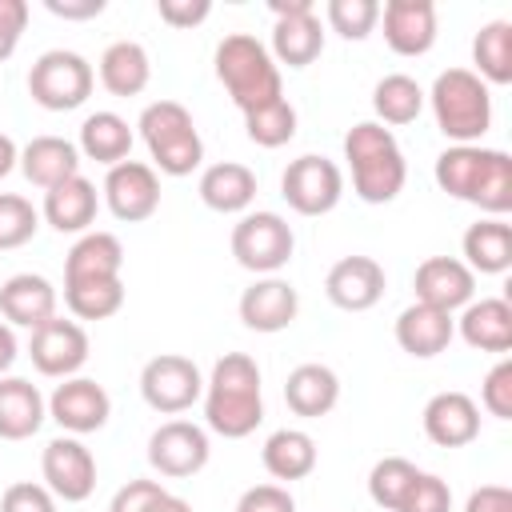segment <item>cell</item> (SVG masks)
Masks as SVG:
<instances>
[{"label": "cell", "mask_w": 512, "mask_h": 512, "mask_svg": "<svg viewBox=\"0 0 512 512\" xmlns=\"http://www.w3.org/2000/svg\"><path fill=\"white\" fill-rule=\"evenodd\" d=\"M440 192L452 200L476 204L488 216L512 212V156L504 148H484V144H448L436 156L432 168Z\"/></svg>", "instance_id": "obj_1"}, {"label": "cell", "mask_w": 512, "mask_h": 512, "mask_svg": "<svg viewBox=\"0 0 512 512\" xmlns=\"http://www.w3.org/2000/svg\"><path fill=\"white\" fill-rule=\"evenodd\" d=\"M204 424L224 440H244L264 420L260 364L248 352H224L204 380Z\"/></svg>", "instance_id": "obj_2"}, {"label": "cell", "mask_w": 512, "mask_h": 512, "mask_svg": "<svg viewBox=\"0 0 512 512\" xmlns=\"http://www.w3.org/2000/svg\"><path fill=\"white\" fill-rule=\"evenodd\" d=\"M344 160L352 168V192L364 204H388L404 192L408 164L392 136V128L376 120H360L344 136Z\"/></svg>", "instance_id": "obj_3"}, {"label": "cell", "mask_w": 512, "mask_h": 512, "mask_svg": "<svg viewBox=\"0 0 512 512\" xmlns=\"http://www.w3.org/2000/svg\"><path fill=\"white\" fill-rule=\"evenodd\" d=\"M216 80L224 84V92L232 96V104L240 112L264 108L284 96L280 68L272 60L268 44H260L252 32H228L216 44Z\"/></svg>", "instance_id": "obj_4"}, {"label": "cell", "mask_w": 512, "mask_h": 512, "mask_svg": "<svg viewBox=\"0 0 512 512\" xmlns=\"http://www.w3.org/2000/svg\"><path fill=\"white\" fill-rule=\"evenodd\" d=\"M436 128L452 144H476L492 128V92L472 68H444L424 92Z\"/></svg>", "instance_id": "obj_5"}, {"label": "cell", "mask_w": 512, "mask_h": 512, "mask_svg": "<svg viewBox=\"0 0 512 512\" xmlns=\"http://www.w3.org/2000/svg\"><path fill=\"white\" fill-rule=\"evenodd\" d=\"M144 144H148V156H152V168L164 172V176H188L200 168L204 160V140L196 132V120L192 112L180 104V100H152L140 120H136Z\"/></svg>", "instance_id": "obj_6"}, {"label": "cell", "mask_w": 512, "mask_h": 512, "mask_svg": "<svg viewBox=\"0 0 512 512\" xmlns=\"http://www.w3.org/2000/svg\"><path fill=\"white\" fill-rule=\"evenodd\" d=\"M96 72L72 48H48L28 68V96L48 112H72L92 96Z\"/></svg>", "instance_id": "obj_7"}, {"label": "cell", "mask_w": 512, "mask_h": 512, "mask_svg": "<svg viewBox=\"0 0 512 512\" xmlns=\"http://www.w3.org/2000/svg\"><path fill=\"white\" fill-rule=\"evenodd\" d=\"M296 252V232L280 212H244L232 224V256L256 276H276Z\"/></svg>", "instance_id": "obj_8"}, {"label": "cell", "mask_w": 512, "mask_h": 512, "mask_svg": "<svg viewBox=\"0 0 512 512\" xmlns=\"http://www.w3.org/2000/svg\"><path fill=\"white\" fill-rule=\"evenodd\" d=\"M140 396L160 416H180L204 396V376L196 360L180 352H160L140 368Z\"/></svg>", "instance_id": "obj_9"}, {"label": "cell", "mask_w": 512, "mask_h": 512, "mask_svg": "<svg viewBox=\"0 0 512 512\" xmlns=\"http://www.w3.org/2000/svg\"><path fill=\"white\" fill-rule=\"evenodd\" d=\"M280 196L288 200L292 212L300 216H324L340 204L344 196V172L336 160L328 156H316V152H304L296 156L284 176H280Z\"/></svg>", "instance_id": "obj_10"}, {"label": "cell", "mask_w": 512, "mask_h": 512, "mask_svg": "<svg viewBox=\"0 0 512 512\" xmlns=\"http://www.w3.org/2000/svg\"><path fill=\"white\" fill-rule=\"evenodd\" d=\"M40 472H44V488L64 504H80L96 492V456L80 436L64 432L48 440L40 456Z\"/></svg>", "instance_id": "obj_11"}, {"label": "cell", "mask_w": 512, "mask_h": 512, "mask_svg": "<svg viewBox=\"0 0 512 512\" xmlns=\"http://www.w3.org/2000/svg\"><path fill=\"white\" fill-rule=\"evenodd\" d=\"M28 356H32V364H36L40 376H52V380L80 376V368L88 364V332L76 320L52 316L40 328H32Z\"/></svg>", "instance_id": "obj_12"}, {"label": "cell", "mask_w": 512, "mask_h": 512, "mask_svg": "<svg viewBox=\"0 0 512 512\" xmlns=\"http://www.w3.org/2000/svg\"><path fill=\"white\" fill-rule=\"evenodd\" d=\"M212 456L208 432L192 420H164L152 436H148V464L168 476V480H184L196 476Z\"/></svg>", "instance_id": "obj_13"}, {"label": "cell", "mask_w": 512, "mask_h": 512, "mask_svg": "<svg viewBox=\"0 0 512 512\" xmlns=\"http://www.w3.org/2000/svg\"><path fill=\"white\" fill-rule=\"evenodd\" d=\"M104 204L116 220L124 224H140L160 208V176L152 164L144 160H120L108 168L104 176Z\"/></svg>", "instance_id": "obj_14"}, {"label": "cell", "mask_w": 512, "mask_h": 512, "mask_svg": "<svg viewBox=\"0 0 512 512\" xmlns=\"http://www.w3.org/2000/svg\"><path fill=\"white\" fill-rule=\"evenodd\" d=\"M48 416L68 432V436H88L100 432L112 416V396L104 392V384L88 380V376H68L52 388L48 396Z\"/></svg>", "instance_id": "obj_15"}, {"label": "cell", "mask_w": 512, "mask_h": 512, "mask_svg": "<svg viewBox=\"0 0 512 512\" xmlns=\"http://www.w3.org/2000/svg\"><path fill=\"white\" fill-rule=\"evenodd\" d=\"M388 288L384 264L372 256H340L328 276H324V296L340 308V312H368L380 304Z\"/></svg>", "instance_id": "obj_16"}, {"label": "cell", "mask_w": 512, "mask_h": 512, "mask_svg": "<svg viewBox=\"0 0 512 512\" xmlns=\"http://www.w3.org/2000/svg\"><path fill=\"white\" fill-rule=\"evenodd\" d=\"M412 288H416V304H428V308H440V312H456V308L472 304L476 276L456 256H428V260L416 264Z\"/></svg>", "instance_id": "obj_17"}, {"label": "cell", "mask_w": 512, "mask_h": 512, "mask_svg": "<svg viewBox=\"0 0 512 512\" xmlns=\"http://www.w3.org/2000/svg\"><path fill=\"white\" fill-rule=\"evenodd\" d=\"M236 308H240L244 328L272 336V332H284V328L296 320V312H300V292H296L284 276H256V280L240 292V304H236Z\"/></svg>", "instance_id": "obj_18"}, {"label": "cell", "mask_w": 512, "mask_h": 512, "mask_svg": "<svg viewBox=\"0 0 512 512\" xmlns=\"http://www.w3.org/2000/svg\"><path fill=\"white\" fill-rule=\"evenodd\" d=\"M384 44L396 56H424L436 44V4L432 0H388L380 8Z\"/></svg>", "instance_id": "obj_19"}, {"label": "cell", "mask_w": 512, "mask_h": 512, "mask_svg": "<svg viewBox=\"0 0 512 512\" xmlns=\"http://www.w3.org/2000/svg\"><path fill=\"white\" fill-rule=\"evenodd\" d=\"M424 436L440 448H464L480 436V404L468 392H436L424 404Z\"/></svg>", "instance_id": "obj_20"}, {"label": "cell", "mask_w": 512, "mask_h": 512, "mask_svg": "<svg viewBox=\"0 0 512 512\" xmlns=\"http://www.w3.org/2000/svg\"><path fill=\"white\" fill-rule=\"evenodd\" d=\"M0 316L16 328H40L56 316V288L40 272H16L0 284Z\"/></svg>", "instance_id": "obj_21"}, {"label": "cell", "mask_w": 512, "mask_h": 512, "mask_svg": "<svg viewBox=\"0 0 512 512\" xmlns=\"http://www.w3.org/2000/svg\"><path fill=\"white\" fill-rule=\"evenodd\" d=\"M456 336V320L452 312H440V308H428V304H408L400 316H396V344L416 356V360H432L440 356Z\"/></svg>", "instance_id": "obj_22"}, {"label": "cell", "mask_w": 512, "mask_h": 512, "mask_svg": "<svg viewBox=\"0 0 512 512\" xmlns=\"http://www.w3.org/2000/svg\"><path fill=\"white\" fill-rule=\"evenodd\" d=\"M20 172L36 188H56L72 176H80V148L64 136H32L20 148Z\"/></svg>", "instance_id": "obj_23"}, {"label": "cell", "mask_w": 512, "mask_h": 512, "mask_svg": "<svg viewBox=\"0 0 512 512\" xmlns=\"http://www.w3.org/2000/svg\"><path fill=\"white\" fill-rule=\"evenodd\" d=\"M200 200L220 212V216H244L248 204L256 200V172L240 160H220V164H208L200 172V184H196Z\"/></svg>", "instance_id": "obj_24"}, {"label": "cell", "mask_w": 512, "mask_h": 512, "mask_svg": "<svg viewBox=\"0 0 512 512\" xmlns=\"http://www.w3.org/2000/svg\"><path fill=\"white\" fill-rule=\"evenodd\" d=\"M96 212H100V192H96V184L88 176H72L64 184L48 188L44 192V208H40V216L56 232H76V236L92 232Z\"/></svg>", "instance_id": "obj_25"}, {"label": "cell", "mask_w": 512, "mask_h": 512, "mask_svg": "<svg viewBox=\"0 0 512 512\" xmlns=\"http://www.w3.org/2000/svg\"><path fill=\"white\" fill-rule=\"evenodd\" d=\"M124 268V244L112 232H84L64 260V284H84V280H120Z\"/></svg>", "instance_id": "obj_26"}, {"label": "cell", "mask_w": 512, "mask_h": 512, "mask_svg": "<svg viewBox=\"0 0 512 512\" xmlns=\"http://www.w3.org/2000/svg\"><path fill=\"white\" fill-rule=\"evenodd\" d=\"M456 332L476 352H508L512 348V304L500 296L472 300V304H464Z\"/></svg>", "instance_id": "obj_27"}, {"label": "cell", "mask_w": 512, "mask_h": 512, "mask_svg": "<svg viewBox=\"0 0 512 512\" xmlns=\"http://www.w3.org/2000/svg\"><path fill=\"white\" fill-rule=\"evenodd\" d=\"M340 400V376L328 368V364H296L284 380V404L304 416V420H316V416H328Z\"/></svg>", "instance_id": "obj_28"}, {"label": "cell", "mask_w": 512, "mask_h": 512, "mask_svg": "<svg viewBox=\"0 0 512 512\" xmlns=\"http://www.w3.org/2000/svg\"><path fill=\"white\" fill-rule=\"evenodd\" d=\"M48 400L24 376H0V440H28L40 432Z\"/></svg>", "instance_id": "obj_29"}, {"label": "cell", "mask_w": 512, "mask_h": 512, "mask_svg": "<svg viewBox=\"0 0 512 512\" xmlns=\"http://www.w3.org/2000/svg\"><path fill=\"white\" fill-rule=\"evenodd\" d=\"M272 60L276 68L288 64V68H308L320 52H324V28H320V16L316 8L312 12H288V16H276L272 24Z\"/></svg>", "instance_id": "obj_30"}, {"label": "cell", "mask_w": 512, "mask_h": 512, "mask_svg": "<svg viewBox=\"0 0 512 512\" xmlns=\"http://www.w3.org/2000/svg\"><path fill=\"white\" fill-rule=\"evenodd\" d=\"M460 252H464V264L472 268V276L508 272L512 268V224H504L500 216H484V220L468 224Z\"/></svg>", "instance_id": "obj_31"}, {"label": "cell", "mask_w": 512, "mask_h": 512, "mask_svg": "<svg viewBox=\"0 0 512 512\" xmlns=\"http://www.w3.org/2000/svg\"><path fill=\"white\" fill-rule=\"evenodd\" d=\"M100 84L112 92V96H140L152 80V60L144 52V44L136 40H116L100 52Z\"/></svg>", "instance_id": "obj_32"}, {"label": "cell", "mask_w": 512, "mask_h": 512, "mask_svg": "<svg viewBox=\"0 0 512 512\" xmlns=\"http://www.w3.org/2000/svg\"><path fill=\"white\" fill-rule=\"evenodd\" d=\"M260 460H264V468H268L272 480H284V484L304 480L316 468V440L304 428H276L264 440Z\"/></svg>", "instance_id": "obj_33"}, {"label": "cell", "mask_w": 512, "mask_h": 512, "mask_svg": "<svg viewBox=\"0 0 512 512\" xmlns=\"http://www.w3.org/2000/svg\"><path fill=\"white\" fill-rule=\"evenodd\" d=\"M76 148H80V156H88V160L112 168V164L128 160V152H132V128H128V120H124L120 112L100 108V112L84 116V124H80V144H76Z\"/></svg>", "instance_id": "obj_34"}, {"label": "cell", "mask_w": 512, "mask_h": 512, "mask_svg": "<svg viewBox=\"0 0 512 512\" xmlns=\"http://www.w3.org/2000/svg\"><path fill=\"white\" fill-rule=\"evenodd\" d=\"M472 72L484 84H512V20H488L472 36Z\"/></svg>", "instance_id": "obj_35"}, {"label": "cell", "mask_w": 512, "mask_h": 512, "mask_svg": "<svg viewBox=\"0 0 512 512\" xmlns=\"http://www.w3.org/2000/svg\"><path fill=\"white\" fill-rule=\"evenodd\" d=\"M372 112L376 124H412L424 112V88L408 72H388L372 88Z\"/></svg>", "instance_id": "obj_36"}, {"label": "cell", "mask_w": 512, "mask_h": 512, "mask_svg": "<svg viewBox=\"0 0 512 512\" xmlns=\"http://www.w3.org/2000/svg\"><path fill=\"white\" fill-rule=\"evenodd\" d=\"M64 304L76 320H108L124 308V280H84L64 284Z\"/></svg>", "instance_id": "obj_37"}, {"label": "cell", "mask_w": 512, "mask_h": 512, "mask_svg": "<svg viewBox=\"0 0 512 512\" xmlns=\"http://www.w3.org/2000/svg\"><path fill=\"white\" fill-rule=\"evenodd\" d=\"M416 476H420V468H416L412 460H404V456H384V460H376L372 472H368V496H372V504L384 508V512H396Z\"/></svg>", "instance_id": "obj_38"}, {"label": "cell", "mask_w": 512, "mask_h": 512, "mask_svg": "<svg viewBox=\"0 0 512 512\" xmlns=\"http://www.w3.org/2000/svg\"><path fill=\"white\" fill-rule=\"evenodd\" d=\"M244 132L260 148H280L296 136V108L288 104V96H280L264 108H252V112H244Z\"/></svg>", "instance_id": "obj_39"}, {"label": "cell", "mask_w": 512, "mask_h": 512, "mask_svg": "<svg viewBox=\"0 0 512 512\" xmlns=\"http://www.w3.org/2000/svg\"><path fill=\"white\" fill-rule=\"evenodd\" d=\"M40 228V212L32 208V200L16 196V192H0V252L24 248Z\"/></svg>", "instance_id": "obj_40"}, {"label": "cell", "mask_w": 512, "mask_h": 512, "mask_svg": "<svg viewBox=\"0 0 512 512\" xmlns=\"http://www.w3.org/2000/svg\"><path fill=\"white\" fill-rule=\"evenodd\" d=\"M324 16H328V28L340 32L344 40H364L380 24V4L376 0H328Z\"/></svg>", "instance_id": "obj_41"}, {"label": "cell", "mask_w": 512, "mask_h": 512, "mask_svg": "<svg viewBox=\"0 0 512 512\" xmlns=\"http://www.w3.org/2000/svg\"><path fill=\"white\" fill-rule=\"evenodd\" d=\"M396 512H452V488L436 472H420Z\"/></svg>", "instance_id": "obj_42"}, {"label": "cell", "mask_w": 512, "mask_h": 512, "mask_svg": "<svg viewBox=\"0 0 512 512\" xmlns=\"http://www.w3.org/2000/svg\"><path fill=\"white\" fill-rule=\"evenodd\" d=\"M480 404L496 420H512V360H496L480 384Z\"/></svg>", "instance_id": "obj_43"}, {"label": "cell", "mask_w": 512, "mask_h": 512, "mask_svg": "<svg viewBox=\"0 0 512 512\" xmlns=\"http://www.w3.org/2000/svg\"><path fill=\"white\" fill-rule=\"evenodd\" d=\"M0 512H56V496L36 480H16L4 488Z\"/></svg>", "instance_id": "obj_44"}, {"label": "cell", "mask_w": 512, "mask_h": 512, "mask_svg": "<svg viewBox=\"0 0 512 512\" xmlns=\"http://www.w3.org/2000/svg\"><path fill=\"white\" fill-rule=\"evenodd\" d=\"M236 512H296V500L284 484H252L240 492Z\"/></svg>", "instance_id": "obj_45"}, {"label": "cell", "mask_w": 512, "mask_h": 512, "mask_svg": "<svg viewBox=\"0 0 512 512\" xmlns=\"http://www.w3.org/2000/svg\"><path fill=\"white\" fill-rule=\"evenodd\" d=\"M168 488L160 480H128L124 488H116V496L108 500V512H148L152 500H160Z\"/></svg>", "instance_id": "obj_46"}, {"label": "cell", "mask_w": 512, "mask_h": 512, "mask_svg": "<svg viewBox=\"0 0 512 512\" xmlns=\"http://www.w3.org/2000/svg\"><path fill=\"white\" fill-rule=\"evenodd\" d=\"M24 24H28V4L24 0H0V64L16 52Z\"/></svg>", "instance_id": "obj_47"}, {"label": "cell", "mask_w": 512, "mask_h": 512, "mask_svg": "<svg viewBox=\"0 0 512 512\" xmlns=\"http://www.w3.org/2000/svg\"><path fill=\"white\" fill-rule=\"evenodd\" d=\"M156 12L172 28H196L212 16V4L208 0H156Z\"/></svg>", "instance_id": "obj_48"}, {"label": "cell", "mask_w": 512, "mask_h": 512, "mask_svg": "<svg viewBox=\"0 0 512 512\" xmlns=\"http://www.w3.org/2000/svg\"><path fill=\"white\" fill-rule=\"evenodd\" d=\"M464 512H512V488H504V484H480L476 492H468Z\"/></svg>", "instance_id": "obj_49"}, {"label": "cell", "mask_w": 512, "mask_h": 512, "mask_svg": "<svg viewBox=\"0 0 512 512\" xmlns=\"http://www.w3.org/2000/svg\"><path fill=\"white\" fill-rule=\"evenodd\" d=\"M44 8L60 20H92L104 12V0H44Z\"/></svg>", "instance_id": "obj_50"}, {"label": "cell", "mask_w": 512, "mask_h": 512, "mask_svg": "<svg viewBox=\"0 0 512 512\" xmlns=\"http://www.w3.org/2000/svg\"><path fill=\"white\" fill-rule=\"evenodd\" d=\"M16 352H20V348H16L12 324H4V320H0V376H4V372L16 364Z\"/></svg>", "instance_id": "obj_51"}, {"label": "cell", "mask_w": 512, "mask_h": 512, "mask_svg": "<svg viewBox=\"0 0 512 512\" xmlns=\"http://www.w3.org/2000/svg\"><path fill=\"white\" fill-rule=\"evenodd\" d=\"M16 164H20V148H16V140H12L8 132H0V180H4Z\"/></svg>", "instance_id": "obj_52"}, {"label": "cell", "mask_w": 512, "mask_h": 512, "mask_svg": "<svg viewBox=\"0 0 512 512\" xmlns=\"http://www.w3.org/2000/svg\"><path fill=\"white\" fill-rule=\"evenodd\" d=\"M148 512H192V504H188L184 496H172V492H164L160 500H152V504H148Z\"/></svg>", "instance_id": "obj_53"}, {"label": "cell", "mask_w": 512, "mask_h": 512, "mask_svg": "<svg viewBox=\"0 0 512 512\" xmlns=\"http://www.w3.org/2000/svg\"><path fill=\"white\" fill-rule=\"evenodd\" d=\"M268 8H272V16H288V12H312L316 4L312 0H272Z\"/></svg>", "instance_id": "obj_54"}]
</instances>
